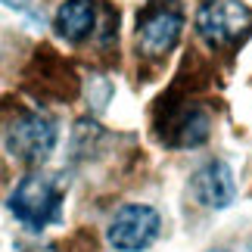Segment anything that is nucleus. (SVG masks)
<instances>
[{
    "mask_svg": "<svg viewBox=\"0 0 252 252\" xmlns=\"http://www.w3.org/2000/svg\"><path fill=\"white\" fill-rule=\"evenodd\" d=\"M156 137L171 150H190L209 140L212 134V115L202 103L193 100V94H184L178 87L159 100L156 115H153Z\"/></svg>",
    "mask_w": 252,
    "mask_h": 252,
    "instance_id": "obj_1",
    "label": "nucleus"
},
{
    "mask_svg": "<svg viewBox=\"0 0 252 252\" xmlns=\"http://www.w3.org/2000/svg\"><path fill=\"white\" fill-rule=\"evenodd\" d=\"M193 25L212 50L230 53L252 32V9L240 0H202Z\"/></svg>",
    "mask_w": 252,
    "mask_h": 252,
    "instance_id": "obj_2",
    "label": "nucleus"
},
{
    "mask_svg": "<svg viewBox=\"0 0 252 252\" xmlns=\"http://www.w3.org/2000/svg\"><path fill=\"white\" fill-rule=\"evenodd\" d=\"M6 206L28 230H44L63 215V187L50 174H28L16 184Z\"/></svg>",
    "mask_w": 252,
    "mask_h": 252,
    "instance_id": "obj_3",
    "label": "nucleus"
},
{
    "mask_svg": "<svg viewBox=\"0 0 252 252\" xmlns=\"http://www.w3.org/2000/svg\"><path fill=\"white\" fill-rule=\"evenodd\" d=\"M184 32V9L174 0H153L137 16V47L150 60L168 56L181 41Z\"/></svg>",
    "mask_w": 252,
    "mask_h": 252,
    "instance_id": "obj_4",
    "label": "nucleus"
},
{
    "mask_svg": "<svg viewBox=\"0 0 252 252\" xmlns=\"http://www.w3.org/2000/svg\"><path fill=\"white\" fill-rule=\"evenodd\" d=\"M25 87L41 100H56L69 103L78 96V75L72 72V65L56 56L50 47H41L34 53V60L25 69Z\"/></svg>",
    "mask_w": 252,
    "mask_h": 252,
    "instance_id": "obj_5",
    "label": "nucleus"
},
{
    "mask_svg": "<svg viewBox=\"0 0 252 252\" xmlns=\"http://www.w3.org/2000/svg\"><path fill=\"white\" fill-rule=\"evenodd\" d=\"M56 147V125L41 112H19L6 125V150L25 165H41Z\"/></svg>",
    "mask_w": 252,
    "mask_h": 252,
    "instance_id": "obj_6",
    "label": "nucleus"
},
{
    "mask_svg": "<svg viewBox=\"0 0 252 252\" xmlns=\"http://www.w3.org/2000/svg\"><path fill=\"white\" fill-rule=\"evenodd\" d=\"M159 227H162V218L156 209L131 202V206H122L115 212L106 237H109V243L119 252H143L159 237Z\"/></svg>",
    "mask_w": 252,
    "mask_h": 252,
    "instance_id": "obj_7",
    "label": "nucleus"
},
{
    "mask_svg": "<svg viewBox=\"0 0 252 252\" xmlns=\"http://www.w3.org/2000/svg\"><path fill=\"white\" fill-rule=\"evenodd\" d=\"M193 199L206 209H227L237 196V184H234V171L224 159H212L206 162L190 181Z\"/></svg>",
    "mask_w": 252,
    "mask_h": 252,
    "instance_id": "obj_8",
    "label": "nucleus"
},
{
    "mask_svg": "<svg viewBox=\"0 0 252 252\" xmlns=\"http://www.w3.org/2000/svg\"><path fill=\"white\" fill-rule=\"evenodd\" d=\"M56 34L65 37L69 44H84L96 32V3L94 0H65L56 9Z\"/></svg>",
    "mask_w": 252,
    "mask_h": 252,
    "instance_id": "obj_9",
    "label": "nucleus"
},
{
    "mask_svg": "<svg viewBox=\"0 0 252 252\" xmlns=\"http://www.w3.org/2000/svg\"><path fill=\"white\" fill-rule=\"evenodd\" d=\"M0 3H6V6H13V9H28L34 0H0Z\"/></svg>",
    "mask_w": 252,
    "mask_h": 252,
    "instance_id": "obj_10",
    "label": "nucleus"
},
{
    "mask_svg": "<svg viewBox=\"0 0 252 252\" xmlns=\"http://www.w3.org/2000/svg\"><path fill=\"white\" fill-rule=\"evenodd\" d=\"M19 252H56V246H34V249H19Z\"/></svg>",
    "mask_w": 252,
    "mask_h": 252,
    "instance_id": "obj_11",
    "label": "nucleus"
},
{
    "mask_svg": "<svg viewBox=\"0 0 252 252\" xmlns=\"http://www.w3.org/2000/svg\"><path fill=\"white\" fill-rule=\"evenodd\" d=\"M209 252H227V249H209Z\"/></svg>",
    "mask_w": 252,
    "mask_h": 252,
    "instance_id": "obj_12",
    "label": "nucleus"
},
{
    "mask_svg": "<svg viewBox=\"0 0 252 252\" xmlns=\"http://www.w3.org/2000/svg\"><path fill=\"white\" fill-rule=\"evenodd\" d=\"M249 252H252V246H249Z\"/></svg>",
    "mask_w": 252,
    "mask_h": 252,
    "instance_id": "obj_13",
    "label": "nucleus"
}]
</instances>
